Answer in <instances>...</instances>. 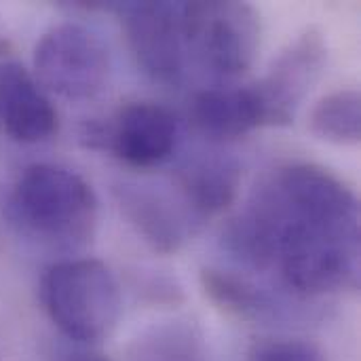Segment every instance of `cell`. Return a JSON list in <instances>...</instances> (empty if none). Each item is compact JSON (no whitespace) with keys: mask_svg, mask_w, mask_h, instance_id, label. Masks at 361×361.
I'll list each match as a JSON object with an SVG mask.
<instances>
[{"mask_svg":"<svg viewBox=\"0 0 361 361\" xmlns=\"http://www.w3.org/2000/svg\"><path fill=\"white\" fill-rule=\"evenodd\" d=\"M97 214L91 184L74 169L53 163L25 167L6 197V216L19 233L61 247L91 241Z\"/></svg>","mask_w":361,"mask_h":361,"instance_id":"2","label":"cell"},{"mask_svg":"<svg viewBox=\"0 0 361 361\" xmlns=\"http://www.w3.org/2000/svg\"><path fill=\"white\" fill-rule=\"evenodd\" d=\"M186 53L224 78L247 72L260 47V17L247 2H182Z\"/></svg>","mask_w":361,"mask_h":361,"instance_id":"4","label":"cell"},{"mask_svg":"<svg viewBox=\"0 0 361 361\" xmlns=\"http://www.w3.org/2000/svg\"><path fill=\"white\" fill-rule=\"evenodd\" d=\"M226 250L302 298L360 286V201L330 169L281 167L224 228Z\"/></svg>","mask_w":361,"mask_h":361,"instance_id":"1","label":"cell"},{"mask_svg":"<svg viewBox=\"0 0 361 361\" xmlns=\"http://www.w3.org/2000/svg\"><path fill=\"white\" fill-rule=\"evenodd\" d=\"M176 114L154 102H131L108 118L82 125L80 142L99 152H110L129 167L150 169L171 159L178 146Z\"/></svg>","mask_w":361,"mask_h":361,"instance_id":"6","label":"cell"},{"mask_svg":"<svg viewBox=\"0 0 361 361\" xmlns=\"http://www.w3.org/2000/svg\"><path fill=\"white\" fill-rule=\"evenodd\" d=\"M114 192L121 212L152 252L173 254L182 247L186 226L167 199L135 184H121Z\"/></svg>","mask_w":361,"mask_h":361,"instance_id":"12","label":"cell"},{"mask_svg":"<svg viewBox=\"0 0 361 361\" xmlns=\"http://www.w3.org/2000/svg\"><path fill=\"white\" fill-rule=\"evenodd\" d=\"M311 131L330 144H357L361 137L360 91L338 89L322 97L311 112Z\"/></svg>","mask_w":361,"mask_h":361,"instance_id":"14","label":"cell"},{"mask_svg":"<svg viewBox=\"0 0 361 361\" xmlns=\"http://www.w3.org/2000/svg\"><path fill=\"white\" fill-rule=\"evenodd\" d=\"M245 361H328L324 351L313 343L298 338H264L254 343Z\"/></svg>","mask_w":361,"mask_h":361,"instance_id":"15","label":"cell"},{"mask_svg":"<svg viewBox=\"0 0 361 361\" xmlns=\"http://www.w3.org/2000/svg\"><path fill=\"white\" fill-rule=\"evenodd\" d=\"M6 49H8V44H6L4 40H0V57H2L4 53H6Z\"/></svg>","mask_w":361,"mask_h":361,"instance_id":"17","label":"cell"},{"mask_svg":"<svg viewBox=\"0 0 361 361\" xmlns=\"http://www.w3.org/2000/svg\"><path fill=\"white\" fill-rule=\"evenodd\" d=\"M38 85L63 99L95 97L110 76V55L97 34L78 23L49 27L34 49Z\"/></svg>","mask_w":361,"mask_h":361,"instance_id":"5","label":"cell"},{"mask_svg":"<svg viewBox=\"0 0 361 361\" xmlns=\"http://www.w3.org/2000/svg\"><path fill=\"white\" fill-rule=\"evenodd\" d=\"M328 63V42L319 27H307L273 61L252 87L264 127H286L322 78Z\"/></svg>","mask_w":361,"mask_h":361,"instance_id":"7","label":"cell"},{"mask_svg":"<svg viewBox=\"0 0 361 361\" xmlns=\"http://www.w3.org/2000/svg\"><path fill=\"white\" fill-rule=\"evenodd\" d=\"M176 184L182 199L197 216H220L237 199L241 167L222 152H199L178 167Z\"/></svg>","mask_w":361,"mask_h":361,"instance_id":"10","label":"cell"},{"mask_svg":"<svg viewBox=\"0 0 361 361\" xmlns=\"http://www.w3.org/2000/svg\"><path fill=\"white\" fill-rule=\"evenodd\" d=\"M192 125L207 137L235 140L264 127L252 87H214L199 91L190 104Z\"/></svg>","mask_w":361,"mask_h":361,"instance_id":"11","label":"cell"},{"mask_svg":"<svg viewBox=\"0 0 361 361\" xmlns=\"http://www.w3.org/2000/svg\"><path fill=\"white\" fill-rule=\"evenodd\" d=\"M57 125V110L36 76L19 61H0V131L17 144H38Z\"/></svg>","mask_w":361,"mask_h":361,"instance_id":"9","label":"cell"},{"mask_svg":"<svg viewBox=\"0 0 361 361\" xmlns=\"http://www.w3.org/2000/svg\"><path fill=\"white\" fill-rule=\"evenodd\" d=\"M201 288L214 305L233 317L256 324L275 322L281 317L279 302L243 275L220 269H203Z\"/></svg>","mask_w":361,"mask_h":361,"instance_id":"13","label":"cell"},{"mask_svg":"<svg viewBox=\"0 0 361 361\" xmlns=\"http://www.w3.org/2000/svg\"><path fill=\"white\" fill-rule=\"evenodd\" d=\"M70 361H110L106 355H102V353H78V355H74Z\"/></svg>","mask_w":361,"mask_h":361,"instance_id":"16","label":"cell"},{"mask_svg":"<svg viewBox=\"0 0 361 361\" xmlns=\"http://www.w3.org/2000/svg\"><path fill=\"white\" fill-rule=\"evenodd\" d=\"M127 44L142 70L159 82H176L186 61L182 4L116 2Z\"/></svg>","mask_w":361,"mask_h":361,"instance_id":"8","label":"cell"},{"mask_svg":"<svg viewBox=\"0 0 361 361\" xmlns=\"http://www.w3.org/2000/svg\"><path fill=\"white\" fill-rule=\"evenodd\" d=\"M38 292L49 319L76 343L106 338L121 315L116 277L95 258H70L51 264L40 277Z\"/></svg>","mask_w":361,"mask_h":361,"instance_id":"3","label":"cell"}]
</instances>
